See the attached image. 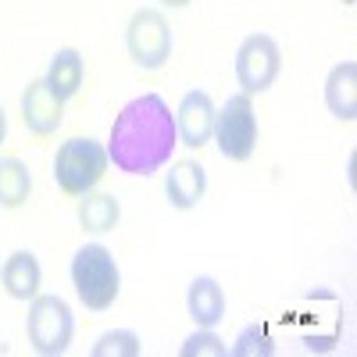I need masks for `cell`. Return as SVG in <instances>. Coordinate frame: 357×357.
Returning a JSON list of instances; mask_svg holds the SVG:
<instances>
[{
    "instance_id": "obj_1",
    "label": "cell",
    "mask_w": 357,
    "mask_h": 357,
    "mask_svg": "<svg viewBox=\"0 0 357 357\" xmlns=\"http://www.w3.org/2000/svg\"><path fill=\"white\" fill-rule=\"evenodd\" d=\"M178 146L175 114L161 93H143L129 100L111 122L107 136V161L122 175H158Z\"/></svg>"
},
{
    "instance_id": "obj_2",
    "label": "cell",
    "mask_w": 357,
    "mask_h": 357,
    "mask_svg": "<svg viewBox=\"0 0 357 357\" xmlns=\"http://www.w3.org/2000/svg\"><path fill=\"white\" fill-rule=\"evenodd\" d=\"M68 275H72L79 304L86 311H107V307H114L118 293H122V272H118V261L104 243L79 247Z\"/></svg>"
},
{
    "instance_id": "obj_3",
    "label": "cell",
    "mask_w": 357,
    "mask_h": 357,
    "mask_svg": "<svg viewBox=\"0 0 357 357\" xmlns=\"http://www.w3.org/2000/svg\"><path fill=\"white\" fill-rule=\"evenodd\" d=\"M107 146L97 143L93 136H72L57 146L54 154V183L65 197H86L89 190L100 186L107 175Z\"/></svg>"
},
{
    "instance_id": "obj_4",
    "label": "cell",
    "mask_w": 357,
    "mask_h": 357,
    "mask_svg": "<svg viewBox=\"0 0 357 357\" xmlns=\"http://www.w3.org/2000/svg\"><path fill=\"white\" fill-rule=\"evenodd\" d=\"M25 336L29 347L43 357H61L72 347L75 336V314L65 296L57 293H36L29 301V318H25Z\"/></svg>"
},
{
    "instance_id": "obj_5",
    "label": "cell",
    "mask_w": 357,
    "mask_h": 357,
    "mask_svg": "<svg viewBox=\"0 0 357 357\" xmlns=\"http://www.w3.org/2000/svg\"><path fill=\"white\" fill-rule=\"evenodd\" d=\"M257 136H261V126H257L254 97H247V93L225 97V104L215 111V136H211L218 143V154L225 161L243 165L257 151Z\"/></svg>"
},
{
    "instance_id": "obj_6",
    "label": "cell",
    "mask_w": 357,
    "mask_h": 357,
    "mask_svg": "<svg viewBox=\"0 0 357 357\" xmlns=\"http://www.w3.org/2000/svg\"><path fill=\"white\" fill-rule=\"evenodd\" d=\"M172 22L165 18L161 8H139L129 25H126V50L132 65L143 72H161L172 57Z\"/></svg>"
},
{
    "instance_id": "obj_7",
    "label": "cell",
    "mask_w": 357,
    "mask_h": 357,
    "mask_svg": "<svg viewBox=\"0 0 357 357\" xmlns=\"http://www.w3.org/2000/svg\"><path fill=\"white\" fill-rule=\"evenodd\" d=\"M279 72H282V50H279L275 36L250 33L236 47V82H240V93H247V97L268 93L275 86Z\"/></svg>"
},
{
    "instance_id": "obj_8",
    "label": "cell",
    "mask_w": 357,
    "mask_h": 357,
    "mask_svg": "<svg viewBox=\"0 0 357 357\" xmlns=\"http://www.w3.org/2000/svg\"><path fill=\"white\" fill-rule=\"evenodd\" d=\"M215 100L204 89H190L175 111V132H178V146H190V151H200V146L211 143L215 136Z\"/></svg>"
},
{
    "instance_id": "obj_9",
    "label": "cell",
    "mask_w": 357,
    "mask_h": 357,
    "mask_svg": "<svg viewBox=\"0 0 357 357\" xmlns=\"http://www.w3.org/2000/svg\"><path fill=\"white\" fill-rule=\"evenodd\" d=\"M22 122L33 136H54L65 122V100L47 86V79H33L22 89Z\"/></svg>"
},
{
    "instance_id": "obj_10",
    "label": "cell",
    "mask_w": 357,
    "mask_h": 357,
    "mask_svg": "<svg viewBox=\"0 0 357 357\" xmlns=\"http://www.w3.org/2000/svg\"><path fill=\"white\" fill-rule=\"evenodd\" d=\"M207 193V168L200 161H175L165 175V197L175 211H193Z\"/></svg>"
},
{
    "instance_id": "obj_11",
    "label": "cell",
    "mask_w": 357,
    "mask_h": 357,
    "mask_svg": "<svg viewBox=\"0 0 357 357\" xmlns=\"http://www.w3.org/2000/svg\"><path fill=\"white\" fill-rule=\"evenodd\" d=\"M0 286L11 301H33L43 286V268L33 250H15L4 264H0Z\"/></svg>"
},
{
    "instance_id": "obj_12",
    "label": "cell",
    "mask_w": 357,
    "mask_h": 357,
    "mask_svg": "<svg viewBox=\"0 0 357 357\" xmlns=\"http://www.w3.org/2000/svg\"><path fill=\"white\" fill-rule=\"evenodd\" d=\"M186 311L197 329H215L225 318V289L215 275H197L186 293Z\"/></svg>"
},
{
    "instance_id": "obj_13",
    "label": "cell",
    "mask_w": 357,
    "mask_h": 357,
    "mask_svg": "<svg viewBox=\"0 0 357 357\" xmlns=\"http://www.w3.org/2000/svg\"><path fill=\"white\" fill-rule=\"evenodd\" d=\"M325 107L340 122L357 118V61H340L325 75Z\"/></svg>"
},
{
    "instance_id": "obj_14",
    "label": "cell",
    "mask_w": 357,
    "mask_h": 357,
    "mask_svg": "<svg viewBox=\"0 0 357 357\" xmlns=\"http://www.w3.org/2000/svg\"><path fill=\"white\" fill-rule=\"evenodd\" d=\"M47 86L54 89L57 97H61L65 104L82 89V79H86V61H82V54L75 47H61L54 57H50V65H47Z\"/></svg>"
},
{
    "instance_id": "obj_15",
    "label": "cell",
    "mask_w": 357,
    "mask_h": 357,
    "mask_svg": "<svg viewBox=\"0 0 357 357\" xmlns=\"http://www.w3.org/2000/svg\"><path fill=\"white\" fill-rule=\"evenodd\" d=\"M118 222H122V204H118V197L111 193H97V190H89L86 197H79V225L86 232H111Z\"/></svg>"
},
{
    "instance_id": "obj_16",
    "label": "cell",
    "mask_w": 357,
    "mask_h": 357,
    "mask_svg": "<svg viewBox=\"0 0 357 357\" xmlns=\"http://www.w3.org/2000/svg\"><path fill=\"white\" fill-rule=\"evenodd\" d=\"M33 193V172L18 158H0V207L18 211Z\"/></svg>"
},
{
    "instance_id": "obj_17",
    "label": "cell",
    "mask_w": 357,
    "mask_h": 357,
    "mask_svg": "<svg viewBox=\"0 0 357 357\" xmlns=\"http://www.w3.org/2000/svg\"><path fill=\"white\" fill-rule=\"evenodd\" d=\"M229 354L232 357H272L275 354V340H272V333H268L264 321H254V325H247V329H240V336L232 340Z\"/></svg>"
},
{
    "instance_id": "obj_18",
    "label": "cell",
    "mask_w": 357,
    "mask_h": 357,
    "mask_svg": "<svg viewBox=\"0 0 357 357\" xmlns=\"http://www.w3.org/2000/svg\"><path fill=\"white\" fill-rule=\"evenodd\" d=\"M89 354H93V357H139L143 354V343L129 329H114V333H104L93 343V350H89Z\"/></svg>"
},
{
    "instance_id": "obj_19",
    "label": "cell",
    "mask_w": 357,
    "mask_h": 357,
    "mask_svg": "<svg viewBox=\"0 0 357 357\" xmlns=\"http://www.w3.org/2000/svg\"><path fill=\"white\" fill-rule=\"evenodd\" d=\"M178 357H229V347L215 336V329H197L178 347Z\"/></svg>"
},
{
    "instance_id": "obj_20",
    "label": "cell",
    "mask_w": 357,
    "mask_h": 357,
    "mask_svg": "<svg viewBox=\"0 0 357 357\" xmlns=\"http://www.w3.org/2000/svg\"><path fill=\"white\" fill-rule=\"evenodd\" d=\"M161 8H172V11H183V8H190V0H158Z\"/></svg>"
},
{
    "instance_id": "obj_21",
    "label": "cell",
    "mask_w": 357,
    "mask_h": 357,
    "mask_svg": "<svg viewBox=\"0 0 357 357\" xmlns=\"http://www.w3.org/2000/svg\"><path fill=\"white\" fill-rule=\"evenodd\" d=\"M8 139V111H4V104H0V143Z\"/></svg>"
},
{
    "instance_id": "obj_22",
    "label": "cell",
    "mask_w": 357,
    "mask_h": 357,
    "mask_svg": "<svg viewBox=\"0 0 357 357\" xmlns=\"http://www.w3.org/2000/svg\"><path fill=\"white\" fill-rule=\"evenodd\" d=\"M340 4H347V8H354V4H357V0H340Z\"/></svg>"
}]
</instances>
